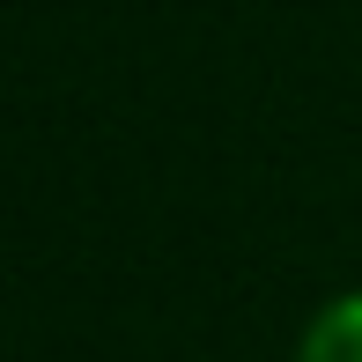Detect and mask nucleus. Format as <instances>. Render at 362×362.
<instances>
[{
	"label": "nucleus",
	"instance_id": "f257e3e1",
	"mask_svg": "<svg viewBox=\"0 0 362 362\" xmlns=\"http://www.w3.org/2000/svg\"><path fill=\"white\" fill-rule=\"evenodd\" d=\"M288 362H362V288L325 296V303L303 318Z\"/></svg>",
	"mask_w": 362,
	"mask_h": 362
}]
</instances>
